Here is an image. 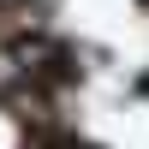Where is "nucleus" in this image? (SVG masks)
Instances as JSON below:
<instances>
[{
	"label": "nucleus",
	"mask_w": 149,
	"mask_h": 149,
	"mask_svg": "<svg viewBox=\"0 0 149 149\" xmlns=\"http://www.w3.org/2000/svg\"><path fill=\"white\" fill-rule=\"evenodd\" d=\"M0 149H18V131H12V119L0 113Z\"/></svg>",
	"instance_id": "nucleus-1"
}]
</instances>
